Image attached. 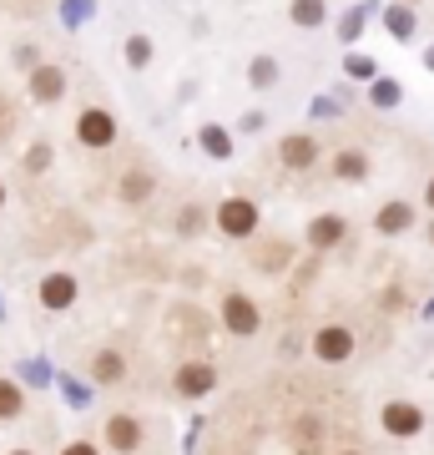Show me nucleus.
<instances>
[{
    "label": "nucleus",
    "mask_w": 434,
    "mask_h": 455,
    "mask_svg": "<svg viewBox=\"0 0 434 455\" xmlns=\"http://www.w3.org/2000/svg\"><path fill=\"white\" fill-rule=\"evenodd\" d=\"M0 208H5V188H0Z\"/></svg>",
    "instance_id": "nucleus-36"
},
{
    "label": "nucleus",
    "mask_w": 434,
    "mask_h": 455,
    "mask_svg": "<svg viewBox=\"0 0 434 455\" xmlns=\"http://www.w3.org/2000/svg\"><path fill=\"white\" fill-rule=\"evenodd\" d=\"M379 430L394 440H414L419 430H424V410L414 405V400H389L384 410H379Z\"/></svg>",
    "instance_id": "nucleus-4"
},
{
    "label": "nucleus",
    "mask_w": 434,
    "mask_h": 455,
    "mask_svg": "<svg viewBox=\"0 0 434 455\" xmlns=\"http://www.w3.org/2000/svg\"><path fill=\"white\" fill-rule=\"evenodd\" d=\"M127 61H131V66H146V61H152V41H146V36H127Z\"/></svg>",
    "instance_id": "nucleus-27"
},
{
    "label": "nucleus",
    "mask_w": 434,
    "mask_h": 455,
    "mask_svg": "<svg viewBox=\"0 0 434 455\" xmlns=\"http://www.w3.org/2000/svg\"><path fill=\"white\" fill-rule=\"evenodd\" d=\"M91 379L97 385H122L127 379V359L116 355V349H97L91 355Z\"/></svg>",
    "instance_id": "nucleus-15"
},
{
    "label": "nucleus",
    "mask_w": 434,
    "mask_h": 455,
    "mask_svg": "<svg viewBox=\"0 0 434 455\" xmlns=\"http://www.w3.org/2000/svg\"><path fill=\"white\" fill-rule=\"evenodd\" d=\"M107 445H112L116 455H131L142 445V420H137V415H112V420H107Z\"/></svg>",
    "instance_id": "nucleus-11"
},
{
    "label": "nucleus",
    "mask_w": 434,
    "mask_h": 455,
    "mask_svg": "<svg viewBox=\"0 0 434 455\" xmlns=\"http://www.w3.org/2000/svg\"><path fill=\"white\" fill-rule=\"evenodd\" d=\"M36 293H41V309L61 314V309H71V304H76V278H71V274H46Z\"/></svg>",
    "instance_id": "nucleus-10"
},
{
    "label": "nucleus",
    "mask_w": 434,
    "mask_h": 455,
    "mask_svg": "<svg viewBox=\"0 0 434 455\" xmlns=\"http://www.w3.org/2000/svg\"><path fill=\"white\" fill-rule=\"evenodd\" d=\"M308 349H313L319 364H349V359H354V329L349 324H323Z\"/></svg>",
    "instance_id": "nucleus-3"
},
{
    "label": "nucleus",
    "mask_w": 434,
    "mask_h": 455,
    "mask_svg": "<svg viewBox=\"0 0 434 455\" xmlns=\"http://www.w3.org/2000/svg\"><path fill=\"white\" fill-rule=\"evenodd\" d=\"M424 208L434 212V178H430V188H424Z\"/></svg>",
    "instance_id": "nucleus-33"
},
{
    "label": "nucleus",
    "mask_w": 434,
    "mask_h": 455,
    "mask_svg": "<svg viewBox=\"0 0 434 455\" xmlns=\"http://www.w3.org/2000/svg\"><path fill=\"white\" fill-rule=\"evenodd\" d=\"M20 415H26V385L0 379V420H20Z\"/></svg>",
    "instance_id": "nucleus-17"
},
{
    "label": "nucleus",
    "mask_w": 434,
    "mask_h": 455,
    "mask_svg": "<svg viewBox=\"0 0 434 455\" xmlns=\"http://www.w3.org/2000/svg\"><path fill=\"white\" fill-rule=\"evenodd\" d=\"M369 101L379 107V112H389V107H399V101H404V86L389 82V76H374V82H369Z\"/></svg>",
    "instance_id": "nucleus-19"
},
{
    "label": "nucleus",
    "mask_w": 434,
    "mask_h": 455,
    "mask_svg": "<svg viewBox=\"0 0 434 455\" xmlns=\"http://www.w3.org/2000/svg\"><path fill=\"white\" fill-rule=\"evenodd\" d=\"M46 157H51V152H46V142H36V147H31V157H26V163H31L36 172H41V167H46Z\"/></svg>",
    "instance_id": "nucleus-32"
},
{
    "label": "nucleus",
    "mask_w": 434,
    "mask_h": 455,
    "mask_svg": "<svg viewBox=\"0 0 434 455\" xmlns=\"http://www.w3.org/2000/svg\"><path fill=\"white\" fill-rule=\"evenodd\" d=\"M197 142H202V152H208V157H217V163H227V157H233V137H227V127H217V122H208V127L197 132Z\"/></svg>",
    "instance_id": "nucleus-18"
},
{
    "label": "nucleus",
    "mask_w": 434,
    "mask_h": 455,
    "mask_svg": "<svg viewBox=\"0 0 434 455\" xmlns=\"http://www.w3.org/2000/svg\"><path fill=\"white\" fill-rule=\"evenodd\" d=\"M172 390H178L182 400H202V395H212V390H217V370H212L208 359L178 364V374H172Z\"/></svg>",
    "instance_id": "nucleus-6"
},
{
    "label": "nucleus",
    "mask_w": 434,
    "mask_h": 455,
    "mask_svg": "<svg viewBox=\"0 0 434 455\" xmlns=\"http://www.w3.org/2000/svg\"><path fill=\"white\" fill-rule=\"evenodd\" d=\"M0 319H5V304H0Z\"/></svg>",
    "instance_id": "nucleus-40"
},
{
    "label": "nucleus",
    "mask_w": 434,
    "mask_h": 455,
    "mask_svg": "<svg viewBox=\"0 0 434 455\" xmlns=\"http://www.w3.org/2000/svg\"><path fill=\"white\" fill-rule=\"evenodd\" d=\"M11 455H31V451H11Z\"/></svg>",
    "instance_id": "nucleus-38"
},
{
    "label": "nucleus",
    "mask_w": 434,
    "mask_h": 455,
    "mask_svg": "<svg viewBox=\"0 0 434 455\" xmlns=\"http://www.w3.org/2000/svg\"><path fill=\"white\" fill-rule=\"evenodd\" d=\"M116 193H122V203H146V197L157 193V178L146 167H127L122 182H116Z\"/></svg>",
    "instance_id": "nucleus-13"
},
{
    "label": "nucleus",
    "mask_w": 434,
    "mask_h": 455,
    "mask_svg": "<svg viewBox=\"0 0 434 455\" xmlns=\"http://www.w3.org/2000/svg\"><path fill=\"white\" fill-rule=\"evenodd\" d=\"M257 223H263V212H257L253 197L238 193V197H223V203H217V228H223L227 238H253Z\"/></svg>",
    "instance_id": "nucleus-1"
},
{
    "label": "nucleus",
    "mask_w": 434,
    "mask_h": 455,
    "mask_svg": "<svg viewBox=\"0 0 434 455\" xmlns=\"http://www.w3.org/2000/svg\"><path fill=\"white\" fill-rule=\"evenodd\" d=\"M430 243H434V223H430Z\"/></svg>",
    "instance_id": "nucleus-37"
},
{
    "label": "nucleus",
    "mask_w": 434,
    "mask_h": 455,
    "mask_svg": "<svg viewBox=\"0 0 434 455\" xmlns=\"http://www.w3.org/2000/svg\"><path fill=\"white\" fill-rule=\"evenodd\" d=\"M278 157H283V167H293V172H308V167L319 163V137H308V132H288V137L278 142Z\"/></svg>",
    "instance_id": "nucleus-8"
},
{
    "label": "nucleus",
    "mask_w": 434,
    "mask_h": 455,
    "mask_svg": "<svg viewBox=\"0 0 434 455\" xmlns=\"http://www.w3.org/2000/svg\"><path fill=\"white\" fill-rule=\"evenodd\" d=\"M91 11H97L91 0H61V20H66V26H81V20L91 16Z\"/></svg>",
    "instance_id": "nucleus-25"
},
{
    "label": "nucleus",
    "mask_w": 434,
    "mask_h": 455,
    "mask_svg": "<svg viewBox=\"0 0 434 455\" xmlns=\"http://www.w3.org/2000/svg\"><path fill=\"white\" fill-rule=\"evenodd\" d=\"M56 385H61V395H66V405H71V410H86V405H91V390L81 385L76 374H56Z\"/></svg>",
    "instance_id": "nucleus-22"
},
{
    "label": "nucleus",
    "mask_w": 434,
    "mask_h": 455,
    "mask_svg": "<svg viewBox=\"0 0 434 455\" xmlns=\"http://www.w3.org/2000/svg\"><path fill=\"white\" fill-rule=\"evenodd\" d=\"M364 20H369V5H359V11H349V16H343V26H338V36H343V41H359V31H364Z\"/></svg>",
    "instance_id": "nucleus-26"
},
{
    "label": "nucleus",
    "mask_w": 434,
    "mask_h": 455,
    "mask_svg": "<svg viewBox=\"0 0 434 455\" xmlns=\"http://www.w3.org/2000/svg\"><path fill=\"white\" fill-rule=\"evenodd\" d=\"M374 228H379L384 238H399V233L414 228V208H409V203H384V208L374 212Z\"/></svg>",
    "instance_id": "nucleus-12"
},
{
    "label": "nucleus",
    "mask_w": 434,
    "mask_h": 455,
    "mask_svg": "<svg viewBox=\"0 0 434 455\" xmlns=\"http://www.w3.org/2000/svg\"><path fill=\"white\" fill-rule=\"evenodd\" d=\"M384 26H389V36H394V41H414V11H409V5H389Z\"/></svg>",
    "instance_id": "nucleus-20"
},
{
    "label": "nucleus",
    "mask_w": 434,
    "mask_h": 455,
    "mask_svg": "<svg viewBox=\"0 0 434 455\" xmlns=\"http://www.w3.org/2000/svg\"><path fill=\"white\" fill-rule=\"evenodd\" d=\"M343 233H349V218H343V212H319V218L308 223V248H313V253H328V248L343 243Z\"/></svg>",
    "instance_id": "nucleus-9"
},
{
    "label": "nucleus",
    "mask_w": 434,
    "mask_h": 455,
    "mask_svg": "<svg viewBox=\"0 0 434 455\" xmlns=\"http://www.w3.org/2000/svg\"><path fill=\"white\" fill-rule=\"evenodd\" d=\"M424 66H430V71H434V46H430V51H424Z\"/></svg>",
    "instance_id": "nucleus-34"
},
{
    "label": "nucleus",
    "mask_w": 434,
    "mask_h": 455,
    "mask_svg": "<svg viewBox=\"0 0 434 455\" xmlns=\"http://www.w3.org/2000/svg\"><path fill=\"white\" fill-rule=\"evenodd\" d=\"M182 233H202V208H182Z\"/></svg>",
    "instance_id": "nucleus-28"
},
{
    "label": "nucleus",
    "mask_w": 434,
    "mask_h": 455,
    "mask_svg": "<svg viewBox=\"0 0 434 455\" xmlns=\"http://www.w3.org/2000/svg\"><path fill=\"white\" fill-rule=\"evenodd\" d=\"M66 97V71L56 61H41L31 66V101H41V107H56V101Z\"/></svg>",
    "instance_id": "nucleus-7"
},
{
    "label": "nucleus",
    "mask_w": 434,
    "mask_h": 455,
    "mask_svg": "<svg viewBox=\"0 0 434 455\" xmlns=\"http://www.w3.org/2000/svg\"><path fill=\"white\" fill-rule=\"evenodd\" d=\"M223 324H227V334L233 339H253L257 329H263V309H257L248 293H223Z\"/></svg>",
    "instance_id": "nucleus-2"
},
{
    "label": "nucleus",
    "mask_w": 434,
    "mask_h": 455,
    "mask_svg": "<svg viewBox=\"0 0 434 455\" xmlns=\"http://www.w3.org/2000/svg\"><path fill=\"white\" fill-rule=\"evenodd\" d=\"M20 379H36V385H41V379H51V370L36 359V364H26V370H20Z\"/></svg>",
    "instance_id": "nucleus-30"
},
{
    "label": "nucleus",
    "mask_w": 434,
    "mask_h": 455,
    "mask_svg": "<svg viewBox=\"0 0 434 455\" xmlns=\"http://www.w3.org/2000/svg\"><path fill=\"white\" fill-rule=\"evenodd\" d=\"M313 116H338V101L334 97H319V101H313Z\"/></svg>",
    "instance_id": "nucleus-31"
},
{
    "label": "nucleus",
    "mask_w": 434,
    "mask_h": 455,
    "mask_svg": "<svg viewBox=\"0 0 434 455\" xmlns=\"http://www.w3.org/2000/svg\"><path fill=\"white\" fill-rule=\"evenodd\" d=\"M404 5H409V0H404Z\"/></svg>",
    "instance_id": "nucleus-41"
},
{
    "label": "nucleus",
    "mask_w": 434,
    "mask_h": 455,
    "mask_svg": "<svg viewBox=\"0 0 434 455\" xmlns=\"http://www.w3.org/2000/svg\"><path fill=\"white\" fill-rule=\"evenodd\" d=\"M61 455H101V451H97V440H71Z\"/></svg>",
    "instance_id": "nucleus-29"
},
{
    "label": "nucleus",
    "mask_w": 434,
    "mask_h": 455,
    "mask_svg": "<svg viewBox=\"0 0 434 455\" xmlns=\"http://www.w3.org/2000/svg\"><path fill=\"white\" fill-rule=\"evenodd\" d=\"M248 82H253V86H273L278 82V61H273V56H257V61L248 66Z\"/></svg>",
    "instance_id": "nucleus-23"
},
{
    "label": "nucleus",
    "mask_w": 434,
    "mask_h": 455,
    "mask_svg": "<svg viewBox=\"0 0 434 455\" xmlns=\"http://www.w3.org/2000/svg\"><path fill=\"white\" fill-rule=\"evenodd\" d=\"M343 71H349V76H354V82H374V76H379V61H369V56H349V61H343Z\"/></svg>",
    "instance_id": "nucleus-24"
},
{
    "label": "nucleus",
    "mask_w": 434,
    "mask_h": 455,
    "mask_svg": "<svg viewBox=\"0 0 434 455\" xmlns=\"http://www.w3.org/2000/svg\"><path fill=\"white\" fill-rule=\"evenodd\" d=\"M343 455H364V451H343Z\"/></svg>",
    "instance_id": "nucleus-39"
},
{
    "label": "nucleus",
    "mask_w": 434,
    "mask_h": 455,
    "mask_svg": "<svg viewBox=\"0 0 434 455\" xmlns=\"http://www.w3.org/2000/svg\"><path fill=\"white\" fill-rule=\"evenodd\" d=\"M293 26H304V31H313V26H323V16H328V5L323 0H293Z\"/></svg>",
    "instance_id": "nucleus-21"
},
{
    "label": "nucleus",
    "mask_w": 434,
    "mask_h": 455,
    "mask_svg": "<svg viewBox=\"0 0 434 455\" xmlns=\"http://www.w3.org/2000/svg\"><path fill=\"white\" fill-rule=\"evenodd\" d=\"M334 178L338 182H364L369 178V157H364L359 147H338L334 152Z\"/></svg>",
    "instance_id": "nucleus-14"
},
{
    "label": "nucleus",
    "mask_w": 434,
    "mask_h": 455,
    "mask_svg": "<svg viewBox=\"0 0 434 455\" xmlns=\"http://www.w3.org/2000/svg\"><path fill=\"white\" fill-rule=\"evenodd\" d=\"M319 445H323V420L319 415H304V420L293 425V451L298 455H319Z\"/></svg>",
    "instance_id": "nucleus-16"
},
{
    "label": "nucleus",
    "mask_w": 434,
    "mask_h": 455,
    "mask_svg": "<svg viewBox=\"0 0 434 455\" xmlns=\"http://www.w3.org/2000/svg\"><path fill=\"white\" fill-rule=\"evenodd\" d=\"M76 142L81 147H112L116 142V116L107 112V107H86V112L76 116Z\"/></svg>",
    "instance_id": "nucleus-5"
},
{
    "label": "nucleus",
    "mask_w": 434,
    "mask_h": 455,
    "mask_svg": "<svg viewBox=\"0 0 434 455\" xmlns=\"http://www.w3.org/2000/svg\"><path fill=\"white\" fill-rule=\"evenodd\" d=\"M5 122H11V112H5V101H0V127H5Z\"/></svg>",
    "instance_id": "nucleus-35"
}]
</instances>
